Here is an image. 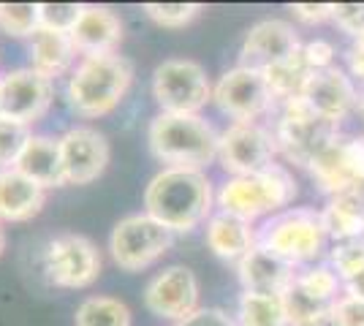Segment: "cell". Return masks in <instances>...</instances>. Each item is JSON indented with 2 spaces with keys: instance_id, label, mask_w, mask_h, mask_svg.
<instances>
[{
  "instance_id": "28",
  "label": "cell",
  "mask_w": 364,
  "mask_h": 326,
  "mask_svg": "<svg viewBox=\"0 0 364 326\" xmlns=\"http://www.w3.org/2000/svg\"><path fill=\"white\" fill-rule=\"evenodd\" d=\"M38 3H0V31L16 36V38H31L38 31Z\"/></svg>"
},
{
  "instance_id": "1",
  "label": "cell",
  "mask_w": 364,
  "mask_h": 326,
  "mask_svg": "<svg viewBox=\"0 0 364 326\" xmlns=\"http://www.w3.org/2000/svg\"><path fill=\"white\" fill-rule=\"evenodd\" d=\"M144 212L168 232H193L213 217V183L201 169H161L144 190Z\"/></svg>"
},
{
  "instance_id": "16",
  "label": "cell",
  "mask_w": 364,
  "mask_h": 326,
  "mask_svg": "<svg viewBox=\"0 0 364 326\" xmlns=\"http://www.w3.org/2000/svg\"><path fill=\"white\" fill-rule=\"evenodd\" d=\"M52 98H55L52 79L41 77L31 65L3 74V112L0 114L9 120L33 125L49 112Z\"/></svg>"
},
{
  "instance_id": "9",
  "label": "cell",
  "mask_w": 364,
  "mask_h": 326,
  "mask_svg": "<svg viewBox=\"0 0 364 326\" xmlns=\"http://www.w3.org/2000/svg\"><path fill=\"white\" fill-rule=\"evenodd\" d=\"M213 101L234 123H256L274 107L272 90L261 71L237 65L213 85Z\"/></svg>"
},
{
  "instance_id": "29",
  "label": "cell",
  "mask_w": 364,
  "mask_h": 326,
  "mask_svg": "<svg viewBox=\"0 0 364 326\" xmlns=\"http://www.w3.org/2000/svg\"><path fill=\"white\" fill-rule=\"evenodd\" d=\"M31 136V125L16 123L0 114V169H14L16 158L22 156Z\"/></svg>"
},
{
  "instance_id": "18",
  "label": "cell",
  "mask_w": 364,
  "mask_h": 326,
  "mask_svg": "<svg viewBox=\"0 0 364 326\" xmlns=\"http://www.w3.org/2000/svg\"><path fill=\"white\" fill-rule=\"evenodd\" d=\"M68 36L74 41L76 55H82V58L114 55L122 41V19L109 6L85 3V11Z\"/></svg>"
},
{
  "instance_id": "17",
  "label": "cell",
  "mask_w": 364,
  "mask_h": 326,
  "mask_svg": "<svg viewBox=\"0 0 364 326\" xmlns=\"http://www.w3.org/2000/svg\"><path fill=\"white\" fill-rule=\"evenodd\" d=\"M299 98L323 120H332L340 125V120L356 104V90H353V82L337 65H332L323 71H313L304 82V90Z\"/></svg>"
},
{
  "instance_id": "21",
  "label": "cell",
  "mask_w": 364,
  "mask_h": 326,
  "mask_svg": "<svg viewBox=\"0 0 364 326\" xmlns=\"http://www.w3.org/2000/svg\"><path fill=\"white\" fill-rule=\"evenodd\" d=\"M16 171H22L25 177H31L33 183L49 190V188L65 185V174H63V156H60V141L55 136H44V134H33L22 156L14 163Z\"/></svg>"
},
{
  "instance_id": "41",
  "label": "cell",
  "mask_w": 364,
  "mask_h": 326,
  "mask_svg": "<svg viewBox=\"0 0 364 326\" xmlns=\"http://www.w3.org/2000/svg\"><path fill=\"white\" fill-rule=\"evenodd\" d=\"M0 112H3V77H0Z\"/></svg>"
},
{
  "instance_id": "23",
  "label": "cell",
  "mask_w": 364,
  "mask_h": 326,
  "mask_svg": "<svg viewBox=\"0 0 364 326\" xmlns=\"http://www.w3.org/2000/svg\"><path fill=\"white\" fill-rule=\"evenodd\" d=\"M74 60H76V49L68 33L38 28L31 36V68L38 71L41 77L46 79L63 77V74L71 71Z\"/></svg>"
},
{
  "instance_id": "31",
  "label": "cell",
  "mask_w": 364,
  "mask_h": 326,
  "mask_svg": "<svg viewBox=\"0 0 364 326\" xmlns=\"http://www.w3.org/2000/svg\"><path fill=\"white\" fill-rule=\"evenodd\" d=\"M85 11V3H38V25L46 31L71 33Z\"/></svg>"
},
{
  "instance_id": "12",
  "label": "cell",
  "mask_w": 364,
  "mask_h": 326,
  "mask_svg": "<svg viewBox=\"0 0 364 326\" xmlns=\"http://www.w3.org/2000/svg\"><path fill=\"white\" fill-rule=\"evenodd\" d=\"M316 185L329 193H359L364 185V136H337L310 163Z\"/></svg>"
},
{
  "instance_id": "33",
  "label": "cell",
  "mask_w": 364,
  "mask_h": 326,
  "mask_svg": "<svg viewBox=\"0 0 364 326\" xmlns=\"http://www.w3.org/2000/svg\"><path fill=\"white\" fill-rule=\"evenodd\" d=\"M332 326H364V299L362 296H340L332 308Z\"/></svg>"
},
{
  "instance_id": "26",
  "label": "cell",
  "mask_w": 364,
  "mask_h": 326,
  "mask_svg": "<svg viewBox=\"0 0 364 326\" xmlns=\"http://www.w3.org/2000/svg\"><path fill=\"white\" fill-rule=\"evenodd\" d=\"M237 324L240 326H291V321H289V313H286L283 296L245 291L242 299H240Z\"/></svg>"
},
{
  "instance_id": "5",
  "label": "cell",
  "mask_w": 364,
  "mask_h": 326,
  "mask_svg": "<svg viewBox=\"0 0 364 326\" xmlns=\"http://www.w3.org/2000/svg\"><path fill=\"white\" fill-rule=\"evenodd\" d=\"M256 245L283 259L286 264H307L316 261L326 245L323 217L316 210H289L258 229Z\"/></svg>"
},
{
  "instance_id": "36",
  "label": "cell",
  "mask_w": 364,
  "mask_h": 326,
  "mask_svg": "<svg viewBox=\"0 0 364 326\" xmlns=\"http://www.w3.org/2000/svg\"><path fill=\"white\" fill-rule=\"evenodd\" d=\"M174 326H240L228 313L218 310V308H198L193 315H188L185 321Z\"/></svg>"
},
{
  "instance_id": "19",
  "label": "cell",
  "mask_w": 364,
  "mask_h": 326,
  "mask_svg": "<svg viewBox=\"0 0 364 326\" xmlns=\"http://www.w3.org/2000/svg\"><path fill=\"white\" fill-rule=\"evenodd\" d=\"M237 272H240L245 291H253V294L283 296L296 280L294 266L272 256V253H267L264 248H258V245L237 264Z\"/></svg>"
},
{
  "instance_id": "7",
  "label": "cell",
  "mask_w": 364,
  "mask_h": 326,
  "mask_svg": "<svg viewBox=\"0 0 364 326\" xmlns=\"http://www.w3.org/2000/svg\"><path fill=\"white\" fill-rule=\"evenodd\" d=\"M174 242V232H168L164 223H158L147 212L125 215L112 229L109 253L114 264L125 272H141L164 259Z\"/></svg>"
},
{
  "instance_id": "11",
  "label": "cell",
  "mask_w": 364,
  "mask_h": 326,
  "mask_svg": "<svg viewBox=\"0 0 364 326\" xmlns=\"http://www.w3.org/2000/svg\"><path fill=\"white\" fill-rule=\"evenodd\" d=\"M49 280L60 288H87L101 275V253L82 234H58L44 253Z\"/></svg>"
},
{
  "instance_id": "14",
  "label": "cell",
  "mask_w": 364,
  "mask_h": 326,
  "mask_svg": "<svg viewBox=\"0 0 364 326\" xmlns=\"http://www.w3.org/2000/svg\"><path fill=\"white\" fill-rule=\"evenodd\" d=\"M198 280L188 266H166L158 272L144 288V308L158 315L180 324L198 310Z\"/></svg>"
},
{
  "instance_id": "40",
  "label": "cell",
  "mask_w": 364,
  "mask_h": 326,
  "mask_svg": "<svg viewBox=\"0 0 364 326\" xmlns=\"http://www.w3.org/2000/svg\"><path fill=\"white\" fill-rule=\"evenodd\" d=\"M3 250H6V229H3V223H0V256H3Z\"/></svg>"
},
{
  "instance_id": "13",
  "label": "cell",
  "mask_w": 364,
  "mask_h": 326,
  "mask_svg": "<svg viewBox=\"0 0 364 326\" xmlns=\"http://www.w3.org/2000/svg\"><path fill=\"white\" fill-rule=\"evenodd\" d=\"M58 141H60L65 185H90L107 171L112 150L101 131L90 125H74L63 136H58Z\"/></svg>"
},
{
  "instance_id": "34",
  "label": "cell",
  "mask_w": 364,
  "mask_h": 326,
  "mask_svg": "<svg viewBox=\"0 0 364 326\" xmlns=\"http://www.w3.org/2000/svg\"><path fill=\"white\" fill-rule=\"evenodd\" d=\"M332 19L340 31L350 33L353 38L364 36V3H334Z\"/></svg>"
},
{
  "instance_id": "32",
  "label": "cell",
  "mask_w": 364,
  "mask_h": 326,
  "mask_svg": "<svg viewBox=\"0 0 364 326\" xmlns=\"http://www.w3.org/2000/svg\"><path fill=\"white\" fill-rule=\"evenodd\" d=\"M296 280L302 283L307 291H313L316 296H323V299H340L337 296V291H340V278H337V272H334L332 266L326 264H318L313 266V269H307V272H302V275H296Z\"/></svg>"
},
{
  "instance_id": "27",
  "label": "cell",
  "mask_w": 364,
  "mask_h": 326,
  "mask_svg": "<svg viewBox=\"0 0 364 326\" xmlns=\"http://www.w3.org/2000/svg\"><path fill=\"white\" fill-rule=\"evenodd\" d=\"M74 326H131V310L114 296H87L76 308Z\"/></svg>"
},
{
  "instance_id": "43",
  "label": "cell",
  "mask_w": 364,
  "mask_h": 326,
  "mask_svg": "<svg viewBox=\"0 0 364 326\" xmlns=\"http://www.w3.org/2000/svg\"><path fill=\"white\" fill-rule=\"evenodd\" d=\"M362 234H364V232H362Z\"/></svg>"
},
{
  "instance_id": "30",
  "label": "cell",
  "mask_w": 364,
  "mask_h": 326,
  "mask_svg": "<svg viewBox=\"0 0 364 326\" xmlns=\"http://www.w3.org/2000/svg\"><path fill=\"white\" fill-rule=\"evenodd\" d=\"M144 14L161 28H185L201 14L198 3H144Z\"/></svg>"
},
{
  "instance_id": "10",
  "label": "cell",
  "mask_w": 364,
  "mask_h": 326,
  "mask_svg": "<svg viewBox=\"0 0 364 326\" xmlns=\"http://www.w3.org/2000/svg\"><path fill=\"white\" fill-rule=\"evenodd\" d=\"M274 134L258 123H234L220 134L218 161L234 177H250L274 166Z\"/></svg>"
},
{
  "instance_id": "39",
  "label": "cell",
  "mask_w": 364,
  "mask_h": 326,
  "mask_svg": "<svg viewBox=\"0 0 364 326\" xmlns=\"http://www.w3.org/2000/svg\"><path fill=\"white\" fill-rule=\"evenodd\" d=\"M348 63H350L353 77H359L364 82V36L356 38V44H353V49H350V55H348Z\"/></svg>"
},
{
  "instance_id": "3",
  "label": "cell",
  "mask_w": 364,
  "mask_h": 326,
  "mask_svg": "<svg viewBox=\"0 0 364 326\" xmlns=\"http://www.w3.org/2000/svg\"><path fill=\"white\" fill-rule=\"evenodd\" d=\"M134 82V65L122 55L82 58L68 77V107L79 117H104L122 104Z\"/></svg>"
},
{
  "instance_id": "15",
  "label": "cell",
  "mask_w": 364,
  "mask_h": 326,
  "mask_svg": "<svg viewBox=\"0 0 364 326\" xmlns=\"http://www.w3.org/2000/svg\"><path fill=\"white\" fill-rule=\"evenodd\" d=\"M302 52L299 36L283 19H261L256 22L242 41L240 65L253 71H269L274 65L294 60Z\"/></svg>"
},
{
  "instance_id": "38",
  "label": "cell",
  "mask_w": 364,
  "mask_h": 326,
  "mask_svg": "<svg viewBox=\"0 0 364 326\" xmlns=\"http://www.w3.org/2000/svg\"><path fill=\"white\" fill-rule=\"evenodd\" d=\"M340 283L346 286V291H348L350 296H362L364 299V264L356 266L353 272H348L346 278H340Z\"/></svg>"
},
{
  "instance_id": "25",
  "label": "cell",
  "mask_w": 364,
  "mask_h": 326,
  "mask_svg": "<svg viewBox=\"0 0 364 326\" xmlns=\"http://www.w3.org/2000/svg\"><path fill=\"white\" fill-rule=\"evenodd\" d=\"M283 302H286L291 326H326L332 321L334 299L316 296L299 280H294V286L283 294Z\"/></svg>"
},
{
  "instance_id": "42",
  "label": "cell",
  "mask_w": 364,
  "mask_h": 326,
  "mask_svg": "<svg viewBox=\"0 0 364 326\" xmlns=\"http://www.w3.org/2000/svg\"><path fill=\"white\" fill-rule=\"evenodd\" d=\"M362 112H364V101H362Z\"/></svg>"
},
{
  "instance_id": "24",
  "label": "cell",
  "mask_w": 364,
  "mask_h": 326,
  "mask_svg": "<svg viewBox=\"0 0 364 326\" xmlns=\"http://www.w3.org/2000/svg\"><path fill=\"white\" fill-rule=\"evenodd\" d=\"M323 217V229L326 237H332L337 242H348V239H359L364 232V204L359 193H340L332 196L326 210L321 212Z\"/></svg>"
},
{
  "instance_id": "35",
  "label": "cell",
  "mask_w": 364,
  "mask_h": 326,
  "mask_svg": "<svg viewBox=\"0 0 364 326\" xmlns=\"http://www.w3.org/2000/svg\"><path fill=\"white\" fill-rule=\"evenodd\" d=\"M302 60L304 65L310 68V71H323V68H332V60H334V47L329 41H307L302 47Z\"/></svg>"
},
{
  "instance_id": "20",
  "label": "cell",
  "mask_w": 364,
  "mask_h": 326,
  "mask_svg": "<svg viewBox=\"0 0 364 326\" xmlns=\"http://www.w3.org/2000/svg\"><path fill=\"white\" fill-rule=\"evenodd\" d=\"M46 190L16 169H0V220L25 223L44 210Z\"/></svg>"
},
{
  "instance_id": "37",
  "label": "cell",
  "mask_w": 364,
  "mask_h": 326,
  "mask_svg": "<svg viewBox=\"0 0 364 326\" xmlns=\"http://www.w3.org/2000/svg\"><path fill=\"white\" fill-rule=\"evenodd\" d=\"M294 16L299 22H307V25H316V22H326L332 19L334 14V3H294L291 6Z\"/></svg>"
},
{
  "instance_id": "2",
  "label": "cell",
  "mask_w": 364,
  "mask_h": 326,
  "mask_svg": "<svg viewBox=\"0 0 364 326\" xmlns=\"http://www.w3.org/2000/svg\"><path fill=\"white\" fill-rule=\"evenodd\" d=\"M150 153L166 169H201L218 158L220 134L201 114H166L161 112L147 128Z\"/></svg>"
},
{
  "instance_id": "8",
  "label": "cell",
  "mask_w": 364,
  "mask_h": 326,
  "mask_svg": "<svg viewBox=\"0 0 364 326\" xmlns=\"http://www.w3.org/2000/svg\"><path fill=\"white\" fill-rule=\"evenodd\" d=\"M152 95L166 114H198L213 101V85L196 60L171 58L155 68Z\"/></svg>"
},
{
  "instance_id": "6",
  "label": "cell",
  "mask_w": 364,
  "mask_h": 326,
  "mask_svg": "<svg viewBox=\"0 0 364 326\" xmlns=\"http://www.w3.org/2000/svg\"><path fill=\"white\" fill-rule=\"evenodd\" d=\"M340 131L337 123L323 120L302 98H294L283 104V114L274 128V144L291 163L310 169V163L329 147V141L337 139Z\"/></svg>"
},
{
  "instance_id": "4",
  "label": "cell",
  "mask_w": 364,
  "mask_h": 326,
  "mask_svg": "<svg viewBox=\"0 0 364 326\" xmlns=\"http://www.w3.org/2000/svg\"><path fill=\"white\" fill-rule=\"evenodd\" d=\"M294 196H296L294 177L289 174V169L274 163L267 171H258L250 177H231L218 193V207L220 212L253 223L256 217L289 207Z\"/></svg>"
},
{
  "instance_id": "22",
  "label": "cell",
  "mask_w": 364,
  "mask_h": 326,
  "mask_svg": "<svg viewBox=\"0 0 364 326\" xmlns=\"http://www.w3.org/2000/svg\"><path fill=\"white\" fill-rule=\"evenodd\" d=\"M256 237L253 226L237 215L218 212L207 220V245L218 259L223 261H242L250 250L256 248Z\"/></svg>"
}]
</instances>
